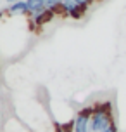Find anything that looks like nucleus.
<instances>
[{
	"label": "nucleus",
	"mask_w": 126,
	"mask_h": 132,
	"mask_svg": "<svg viewBox=\"0 0 126 132\" xmlns=\"http://www.w3.org/2000/svg\"><path fill=\"white\" fill-rule=\"evenodd\" d=\"M92 115H93V108H83V110H80L73 120V132H90Z\"/></svg>",
	"instance_id": "nucleus-2"
},
{
	"label": "nucleus",
	"mask_w": 126,
	"mask_h": 132,
	"mask_svg": "<svg viewBox=\"0 0 126 132\" xmlns=\"http://www.w3.org/2000/svg\"><path fill=\"white\" fill-rule=\"evenodd\" d=\"M60 9H62L67 16H71L73 19H81V18L85 16V12H86L85 7L78 5L74 0H67V2H64V4H60Z\"/></svg>",
	"instance_id": "nucleus-3"
},
{
	"label": "nucleus",
	"mask_w": 126,
	"mask_h": 132,
	"mask_svg": "<svg viewBox=\"0 0 126 132\" xmlns=\"http://www.w3.org/2000/svg\"><path fill=\"white\" fill-rule=\"evenodd\" d=\"M111 123H114V122L112 117H111V111H109V106L102 104L93 108V115L92 120H90V132H102Z\"/></svg>",
	"instance_id": "nucleus-1"
},
{
	"label": "nucleus",
	"mask_w": 126,
	"mask_h": 132,
	"mask_svg": "<svg viewBox=\"0 0 126 132\" xmlns=\"http://www.w3.org/2000/svg\"><path fill=\"white\" fill-rule=\"evenodd\" d=\"M78 5H81V7H85V9H88V5H92L95 0H74Z\"/></svg>",
	"instance_id": "nucleus-6"
},
{
	"label": "nucleus",
	"mask_w": 126,
	"mask_h": 132,
	"mask_svg": "<svg viewBox=\"0 0 126 132\" xmlns=\"http://www.w3.org/2000/svg\"><path fill=\"white\" fill-rule=\"evenodd\" d=\"M7 4H14V2H17V0H5Z\"/></svg>",
	"instance_id": "nucleus-8"
},
{
	"label": "nucleus",
	"mask_w": 126,
	"mask_h": 132,
	"mask_svg": "<svg viewBox=\"0 0 126 132\" xmlns=\"http://www.w3.org/2000/svg\"><path fill=\"white\" fill-rule=\"evenodd\" d=\"M59 2H60V4H64V2H67V0H59Z\"/></svg>",
	"instance_id": "nucleus-10"
},
{
	"label": "nucleus",
	"mask_w": 126,
	"mask_h": 132,
	"mask_svg": "<svg viewBox=\"0 0 126 132\" xmlns=\"http://www.w3.org/2000/svg\"><path fill=\"white\" fill-rule=\"evenodd\" d=\"M9 14H29V9H28V4L26 0H17L14 4H9Z\"/></svg>",
	"instance_id": "nucleus-4"
},
{
	"label": "nucleus",
	"mask_w": 126,
	"mask_h": 132,
	"mask_svg": "<svg viewBox=\"0 0 126 132\" xmlns=\"http://www.w3.org/2000/svg\"><path fill=\"white\" fill-rule=\"evenodd\" d=\"M26 4H28V9H29V14L31 16H36V14L47 11L45 0H26Z\"/></svg>",
	"instance_id": "nucleus-5"
},
{
	"label": "nucleus",
	"mask_w": 126,
	"mask_h": 132,
	"mask_svg": "<svg viewBox=\"0 0 126 132\" xmlns=\"http://www.w3.org/2000/svg\"><path fill=\"white\" fill-rule=\"evenodd\" d=\"M57 132H73V130H62V129H57Z\"/></svg>",
	"instance_id": "nucleus-9"
},
{
	"label": "nucleus",
	"mask_w": 126,
	"mask_h": 132,
	"mask_svg": "<svg viewBox=\"0 0 126 132\" xmlns=\"http://www.w3.org/2000/svg\"><path fill=\"white\" fill-rule=\"evenodd\" d=\"M102 132H118V127H116V123H111V125L107 127V129H104Z\"/></svg>",
	"instance_id": "nucleus-7"
}]
</instances>
